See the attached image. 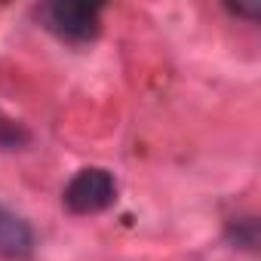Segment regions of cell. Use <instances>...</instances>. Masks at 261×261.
<instances>
[{"instance_id": "cell-1", "label": "cell", "mask_w": 261, "mask_h": 261, "mask_svg": "<svg viewBox=\"0 0 261 261\" xmlns=\"http://www.w3.org/2000/svg\"><path fill=\"white\" fill-rule=\"evenodd\" d=\"M65 209L74 215H95L105 212L117 200V181L108 169H80L65 185Z\"/></svg>"}, {"instance_id": "cell-2", "label": "cell", "mask_w": 261, "mask_h": 261, "mask_svg": "<svg viewBox=\"0 0 261 261\" xmlns=\"http://www.w3.org/2000/svg\"><path fill=\"white\" fill-rule=\"evenodd\" d=\"M43 28L68 43H86L98 34V10L86 4H43L37 10Z\"/></svg>"}, {"instance_id": "cell-3", "label": "cell", "mask_w": 261, "mask_h": 261, "mask_svg": "<svg viewBox=\"0 0 261 261\" xmlns=\"http://www.w3.org/2000/svg\"><path fill=\"white\" fill-rule=\"evenodd\" d=\"M34 252V233L31 227L13 215L10 209L0 206V258H10V261H22Z\"/></svg>"}]
</instances>
